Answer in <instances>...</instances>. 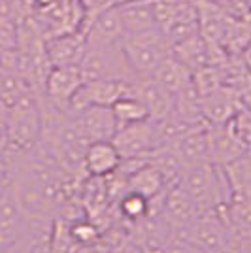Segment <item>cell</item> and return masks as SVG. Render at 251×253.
<instances>
[{"instance_id": "cell-11", "label": "cell", "mask_w": 251, "mask_h": 253, "mask_svg": "<svg viewBox=\"0 0 251 253\" xmlns=\"http://www.w3.org/2000/svg\"><path fill=\"white\" fill-rule=\"evenodd\" d=\"M82 31L87 36V45H93V47L119 45L125 36V29H123V23H121L115 4L96 13Z\"/></svg>"}, {"instance_id": "cell-16", "label": "cell", "mask_w": 251, "mask_h": 253, "mask_svg": "<svg viewBox=\"0 0 251 253\" xmlns=\"http://www.w3.org/2000/svg\"><path fill=\"white\" fill-rule=\"evenodd\" d=\"M123 157L119 155L112 140L91 142L84 157V172L89 178H104L119 169Z\"/></svg>"}, {"instance_id": "cell-8", "label": "cell", "mask_w": 251, "mask_h": 253, "mask_svg": "<svg viewBox=\"0 0 251 253\" xmlns=\"http://www.w3.org/2000/svg\"><path fill=\"white\" fill-rule=\"evenodd\" d=\"M85 78L80 66H51L40 96L53 108L68 112L72 98L84 85Z\"/></svg>"}, {"instance_id": "cell-9", "label": "cell", "mask_w": 251, "mask_h": 253, "mask_svg": "<svg viewBox=\"0 0 251 253\" xmlns=\"http://www.w3.org/2000/svg\"><path fill=\"white\" fill-rule=\"evenodd\" d=\"M112 142L123 159L147 157L153 149L159 148L155 121L147 119V121H140V123L119 126Z\"/></svg>"}, {"instance_id": "cell-10", "label": "cell", "mask_w": 251, "mask_h": 253, "mask_svg": "<svg viewBox=\"0 0 251 253\" xmlns=\"http://www.w3.org/2000/svg\"><path fill=\"white\" fill-rule=\"evenodd\" d=\"M130 95L144 102L151 121L167 119L174 112V95H170L153 76H136L132 80Z\"/></svg>"}, {"instance_id": "cell-3", "label": "cell", "mask_w": 251, "mask_h": 253, "mask_svg": "<svg viewBox=\"0 0 251 253\" xmlns=\"http://www.w3.org/2000/svg\"><path fill=\"white\" fill-rule=\"evenodd\" d=\"M121 49L134 76H153L165 59L172 55L174 45L159 29L125 34L121 40Z\"/></svg>"}, {"instance_id": "cell-20", "label": "cell", "mask_w": 251, "mask_h": 253, "mask_svg": "<svg viewBox=\"0 0 251 253\" xmlns=\"http://www.w3.org/2000/svg\"><path fill=\"white\" fill-rule=\"evenodd\" d=\"M149 213H151V201L138 193L126 191L117 201V217H119V223L125 227V231L130 225L146 219Z\"/></svg>"}, {"instance_id": "cell-7", "label": "cell", "mask_w": 251, "mask_h": 253, "mask_svg": "<svg viewBox=\"0 0 251 253\" xmlns=\"http://www.w3.org/2000/svg\"><path fill=\"white\" fill-rule=\"evenodd\" d=\"M178 234L193 244L199 252H206L229 242L232 231L225 211H208V213H200L195 221L189 223Z\"/></svg>"}, {"instance_id": "cell-12", "label": "cell", "mask_w": 251, "mask_h": 253, "mask_svg": "<svg viewBox=\"0 0 251 253\" xmlns=\"http://www.w3.org/2000/svg\"><path fill=\"white\" fill-rule=\"evenodd\" d=\"M208 148L209 161L217 167H227L248 151L232 130L230 121L225 125H208Z\"/></svg>"}, {"instance_id": "cell-15", "label": "cell", "mask_w": 251, "mask_h": 253, "mask_svg": "<svg viewBox=\"0 0 251 253\" xmlns=\"http://www.w3.org/2000/svg\"><path fill=\"white\" fill-rule=\"evenodd\" d=\"M200 106H202V117L208 125H225L244 108L242 96L227 87H219L208 95H202Z\"/></svg>"}, {"instance_id": "cell-19", "label": "cell", "mask_w": 251, "mask_h": 253, "mask_svg": "<svg viewBox=\"0 0 251 253\" xmlns=\"http://www.w3.org/2000/svg\"><path fill=\"white\" fill-rule=\"evenodd\" d=\"M153 78L174 96L193 84V72L174 55L163 61V64L153 72Z\"/></svg>"}, {"instance_id": "cell-4", "label": "cell", "mask_w": 251, "mask_h": 253, "mask_svg": "<svg viewBox=\"0 0 251 253\" xmlns=\"http://www.w3.org/2000/svg\"><path fill=\"white\" fill-rule=\"evenodd\" d=\"M85 15L87 11L82 0H47L40 4L36 23L47 42L55 36L82 31Z\"/></svg>"}, {"instance_id": "cell-21", "label": "cell", "mask_w": 251, "mask_h": 253, "mask_svg": "<svg viewBox=\"0 0 251 253\" xmlns=\"http://www.w3.org/2000/svg\"><path fill=\"white\" fill-rule=\"evenodd\" d=\"M112 112L115 116L117 126L130 125V123H140V121H147L149 114H147V108L144 106V102L136 98L134 95H126L121 96L114 106H112Z\"/></svg>"}, {"instance_id": "cell-13", "label": "cell", "mask_w": 251, "mask_h": 253, "mask_svg": "<svg viewBox=\"0 0 251 253\" xmlns=\"http://www.w3.org/2000/svg\"><path fill=\"white\" fill-rule=\"evenodd\" d=\"M87 51V36L84 31L55 36L45 42V55L51 66H80Z\"/></svg>"}, {"instance_id": "cell-1", "label": "cell", "mask_w": 251, "mask_h": 253, "mask_svg": "<svg viewBox=\"0 0 251 253\" xmlns=\"http://www.w3.org/2000/svg\"><path fill=\"white\" fill-rule=\"evenodd\" d=\"M178 185L195 202L199 213L208 211H227L232 193L223 167L213 163L191 165L179 176Z\"/></svg>"}, {"instance_id": "cell-5", "label": "cell", "mask_w": 251, "mask_h": 253, "mask_svg": "<svg viewBox=\"0 0 251 253\" xmlns=\"http://www.w3.org/2000/svg\"><path fill=\"white\" fill-rule=\"evenodd\" d=\"M29 227L31 219L23 210L11 181H8L0 187V253H10L19 246Z\"/></svg>"}, {"instance_id": "cell-17", "label": "cell", "mask_w": 251, "mask_h": 253, "mask_svg": "<svg viewBox=\"0 0 251 253\" xmlns=\"http://www.w3.org/2000/svg\"><path fill=\"white\" fill-rule=\"evenodd\" d=\"M115 6L119 11L125 34H140L157 29L153 15V0H126Z\"/></svg>"}, {"instance_id": "cell-23", "label": "cell", "mask_w": 251, "mask_h": 253, "mask_svg": "<svg viewBox=\"0 0 251 253\" xmlns=\"http://www.w3.org/2000/svg\"><path fill=\"white\" fill-rule=\"evenodd\" d=\"M163 253H200V252L191 242H187L183 236L174 234V238L168 242L167 250Z\"/></svg>"}, {"instance_id": "cell-18", "label": "cell", "mask_w": 251, "mask_h": 253, "mask_svg": "<svg viewBox=\"0 0 251 253\" xmlns=\"http://www.w3.org/2000/svg\"><path fill=\"white\" fill-rule=\"evenodd\" d=\"M168 185L170 183H167V179L163 178V174L159 172L157 167H153L147 159L126 176V191L138 193L149 201L159 199L167 191Z\"/></svg>"}, {"instance_id": "cell-14", "label": "cell", "mask_w": 251, "mask_h": 253, "mask_svg": "<svg viewBox=\"0 0 251 253\" xmlns=\"http://www.w3.org/2000/svg\"><path fill=\"white\" fill-rule=\"evenodd\" d=\"M72 116L76 117L78 125L84 130L89 142L112 140L119 128L114 112H112V106H89Z\"/></svg>"}, {"instance_id": "cell-22", "label": "cell", "mask_w": 251, "mask_h": 253, "mask_svg": "<svg viewBox=\"0 0 251 253\" xmlns=\"http://www.w3.org/2000/svg\"><path fill=\"white\" fill-rule=\"evenodd\" d=\"M17 49V21L10 13L0 17V55Z\"/></svg>"}, {"instance_id": "cell-6", "label": "cell", "mask_w": 251, "mask_h": 253, "mask_svg": "<svg viewBox=\"0 0 251 253\" xmlns=\"http://www.w3.org/2000/svg\"><path fill=\"white\" fill-rule=\"evenodd\" d=\"M132 80L119 78H93L85 80L70 104V114H76L89 106H114L121 96L130 95Z\"/></svg>"}, {"instance_id": "cell-2", "label": "cell", "mask_w": 251, "mask_h": 253, "mask_svg": "<svg viewBox=\"0 0 251 253\" xmlns=\"http://www.w3.org/2000/svg\"><path fill=\"white\" fill-rule=\"evenodd\" d=\"M4 130H6V142L15 153H25L40 142L42 108L38 93L29 91L15 104L8 108Z\"/></svg>"}, {"instance_id": "cell-24", "label": "cell", "mask_w": 251, "mask_h": 253, "mask_svg": "<svg viewBox=\"0 0 251 253\" xmlns=\"http://www.w3.org/2000/svg\"><path fill=\"white\" fill-rule=\"evenodd\" d=\"M246 59H248V68L251 70V43L250 47H248V53H246Z\"/></svg>"}]
</instances>
